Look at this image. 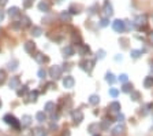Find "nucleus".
Instances as JSON below:
<instances>
[{
  "instance_id": "nucleus-1",
  "label": "nucleus",
  "mask_w": 153,
  "mask_h": 136,
  "mask_svg": "<svg viewBox=\"0 0 153 136\" xmlns=\"http://www.w3.org/2000/svg\"><path fill=\"white\" fill-rule=\"evenodd\" d=\"M3 120H4V122H6V124L11 125V127H14L15 129L21 128V121H18L15 117H14V116H11V114H6Z\"/></svg>"
},
{
  "instance_id": "nucleus-2",
  "label": "nucleus",
  "mask_w": 153,
  "mask_h": 136,
  "mask_svg": "<svg viewBox=\"0 0 153 136\" xmlns=\"http://www.w3.org/2000/svg\"><path fill=\"white\" fill-rule=\"evenodd\" d=\"M112 28H114L115 32L123 33V32H124V29H126V22L122 21V19H116V21L112 22Z\"/></svg>"
},
{
  "instance_id": "nucleus-3",
  "label": "nucleus",
  "mask_w": 153,
  "mask_h": 136,
  "mask_svg": "<svg viewBox=\"0 0 153 136\" xmlns=\"http://www.w3.org/2000/svg\"><path fill=\"white\" fill-rule=\"evenodd\" d=\"M49 77H52L54 80H58V79H60L61 77V67L60 66H52L51 69H49Z\"/></svg>"
},
{
  "instance_id": "nucleus-4",
  "label": "nucleus",
  "mask_w": 153,
  "mask_h": 136,
  "mask_svg": "<svg viewBox=\"0 0 153 136\" xmlns=\"http://www.w3.org/2000/svg\"><path fill=\"white\" fill-rule=\"evenodd\" d=\"M94 59H92V61H88V59H84V61H81V67L84 69L85 72H88V73H90L92 72V69H93V66H94Z\"/></svg>"
},
{
  "instance_id": "nucleus-5",
  "label": "nucleus",
  "mask_w": 153,
  "mask_h": 136,
  "mask_svg": "<svg viewBox=\"0 0 153 136\" xmlns=\"http://www.w3.org/2000/svg\"><path fill=\"white\" fill-rule=\"evenodd\" d=\"M71 117H73V121L78 125L84 121V113H82V110H74L71 113Z\"/></svg>"
},
{
  "instance_id": "nucleus-6",
  "label": "nucleus",
  "mask_w": 153,
  "mask_h": 136,
  "mask_svg": "<svg viewBox=\"0 0 153 136\" xmlns=\"http://www.w3.org/2000/svg\"><path fill=\"white\" fill-rule=\"evenodd\" d=\"M124 133H126V128L123 124H119L112 128V136H124Z\"/></svg>"
},
{
  "instance_id": "nucleus-7",
  "label": "nucleus",
  "mask_w": 153,
  "mask_h": 136,
  "mask_svg": "<svg viewBox=\"0 0 153 136\" xmlns=\"http://www.w3.org/2000/svg\"><path fill=\"white\" fill-rule=\"evenodd\" d=\"M61 83H63V87H64V88L71 89L74 87V84H75V80H74V77H71V76H66Z\"/></svg>"
},
{
  "instance_id": "nucleus-8",
  "label": "nucleus",
  "mask_w": 153,
  "mask_h": 136,
  "mask_svg": "<svg viewBox=\"0 0 153 136\" xmlns=\"http://www.w3.org/2000/svg\"><path fill=\"white\" fill-rule=\"evenodd\" d=\"M135 25H137L138 28H144L145 29L146 25H148V18H146V15H138L137 18H135Z\"/></svg>"
},
{
  "instance_id": "nucleus-9",
  "label": "nucleus",
  "mask_w": 153,
  "mask_h": 136,
  "mask_svg": "<svg viewBox=\"0 0 153 136\" xmlns=\"http://www.w3.org/2000/svg\"><path fill=\"white\" fill-rule=\"evenodd\" d=\"M8 87L11 89H18L21 87V80H19V77H11V80L8 83Z\"/></svg>"
},
{
  "instance_id": "nucleus-10",
  "label": "nucleus",
  "mask_w": 153,
  "mask_h": 136,
  "mask_svg": "<svg viewBox=\"0 0 153 136\" xmlns=\"http://www.w3.org/2000/svg\"><path fill=\"white\" fill-rule=\"evenodd\" d=\"M23 48H25V51H26L27 54H33V52L36 51V43H34V41H26L25 46H23Z\"/></svg>"
},
{
  "instance_id": "nucleus-11",
  "label": "nucleus",
  "mask_w": 153,
  "mask_h": 136,
  "mask_svg": "<svg viewBox=\"0 0 153 136\" xmlns=\"http://www.w3.org/2000/svg\"><path fill=\"white\" fill-rule=\"evenodd\" d=\"M104 13L107 17H111L114 14V8H112V4L109 3V0H105L104 1Z\"/></svg>"
},
{
  "instance_id": "nucleus-12",
  "label": "nucleus",
  "mask_w": 153,
  "mask_h": 136,
  "mask_svg": "<svg viewBox=\"0 0 153 136\" xmlns=\"http://www.w3.org/2000/svg\"><path fill=\"white\" fill-rule=\"evenodd\" d=\"M78 52H79V55H88L89 52H90V47L88 46V44H79V48H78Z\"/></svg>"
},
{
  "instance_id": "nucleus-13",
  "label": "nucleus",
  "mask_w": 153,
  "mask_h": 136,
  "mask_svg": "<svg viewBox=\"0 0 153 136\" xmlns=\"http://www.w3.org/2000/svg\"><path fill=\"white\" fill-rule=\"evenodd\" d=\"M109 110H111V113H114V114L119 113L120 112V103H119V102H112V103H109Z\"/></svg>"
},
{
  "instance_id": "nucleus-14",
  "label": "nucleus",
  "mask_w": 153,
  "mask_h": 136,
  "mask_svg": "<svg viewBox=\"0 0 153 136\" xmlns=\"http://www.w3.org/2000/svg\"><path fill=\"white\" fill-rule=\"evenodd\" d=\"M74 55V48L71 47V46H67V47L63 48V56H73Z\"/></svg>"
},
{
  "instance_id": "nucleus-15",
  "label": "nucleus",
  "mask_w": 153,
  "mask_h": 136,
  "mask_svg": "<svg viewBox=\"0 0 153 136\" xmlns=\"http://www.w3.org/2000/svg\"><path fill=\"white\" fill-rule=\"evenodd\" d=\"M49 8L51 7H49V4H48L46 1H40V3H38V10L42 11V13H48Z\"/></svg>"
},
{
  "instance_id": "nucleus-16",
  "label": "nucleus",
  "mask_w": 153,
  "mask_h": 136,
  "mask_svg": "<svg viewBox=\"0 0 153 136\" xmlns=\"http://www.w3.org/2000/svg\"><path fill=\"white\" fill-rule=\"evenodd\" d=\"M8 15L12 17V18H16V17L21 15V13H19V8L18 7H11L8 10Z\"/></svg>"
},
{
  "instance_id": "nucleus-17",
  "label": "nucleus",
  "mask_w": 153,
  "mask_h": 136,
  "mask_svg": "<svg viewBox=\"0 0 153 136\" xmlns=\"http://www.w3.org/2000/svg\"><path fill=\"white\" fill-rule=\"evenodd\" d=\"M34 59L37 61L38 63H44V62H48V61H49L48 56H44L42 54H40V52H38L37 55H34Z\"/></svg>"
},
{
  "instance_id": "nucleus-18",
  "label": "nucleus",
  "mask_w": 153,
  "mask_h": 136,
  "mask_svg": "<svg viewBox=\"0 0 153 136\" xmlns=\"http://www.w3.org/2000/svg\"><path fill=\"white\" fill-rule=\"evenodd\" d=\"M31 124V117L30 116H23L22 120H21V125L22 127H29Z\"/></svg>"
},
{
  "instance_id": "nucleus-19",
  "label": "nucleus",
  "mask_w": 153,
  "mask_h": 136,
  "mask_svg": "<svg viewBox=\"0 0 153 136\" xmlns=\"http://www.w3.org/2000/svg\"><path fill=\"white\" fill-rule=\"evenodd\" d=\"M144 87H145V88H152L153 87V77L152 76L145 77V80H144Z\"/></svg>"
},
{
  "instance_id": "nucleus-20",
  "label": "nucleus",
  "mask_w": 153,
  "mask_h": 136,
  "mask_svg": "<svg viewBox=\"0 0 153 136\" xmlns=\"http://www.w3.org/2000/svg\"><path fill=\"white\" fill-rule=\"evenodd\" d=\"M21 26H22V28H27V26H30V19H29V17L22 15V18H21Z\"/></svg>"
},
{
  "instance_id": "nucleus-21",
  "label": "nucleus",
  "mask_w": 153,
  "mask_h": 136,
  "mask_svg": "<svg viewBox=\"0 0 153 136\" xmlns=\"http://www.w3.org/2000/svg\"><path fill=\"white\" fill-rule=\"evenodd\" d=\"M100 102V96L99 95H90L89 96V103L93 104V106H96V104H99Z\"/></svg>"
},
{
  "instance_id": "nucleus-22",
  "label": "nucleus",
  "mask_w": 153,
  "mask_h": 136,
  "mask_svg": "<svg viewBox=\"0 0 153 136\" xmlns=\"http://www.w3.org/2000/svg\"><path fill=\"white\" fill-rule=\"evenodd\" d=\"M60 19L63 21V22H66V21L69 22L70 19H71V14H70L69 11H63V13L60 14Z\"/></svg>"
},
{
  "instance_id": "nucleus-23",
  "label": "nucleus",
  "mask_w": 153,
  "mask_h": 136,
  "mask_svg": "<svg viewBox=\"0 0 153 136\" xmlns=\"http://www.w3.org/2000/svg\"><path fill=\"white\" fill-rule=\"evenodd\" d=\"M44 110H45L46 113H54V110H55V103H54V102H48V103H45V107H44Z\"/></svg>"
},
{
  "instance_id": "nucleus-24",
  "label": "nucleus",
  "mask_w": 153,
  "mask_h": 136,
  "mask_svg": "<svg viewBox=\"0 0 153 136\" xmlns=\"http://www.w3.org/2000/svg\"><path fill=\"white\" fill-rule=\"evenodd\" d=\"M41 33H42L41 28H38V26H33V28H31V34H33L34 37H38V36H41Z\"/></svg>"
},
{
  "instance_id": "nucleus-25",
  "label": "nucleus",
  "mask_w": 153,
  "mask_h": 136,
  "mask_svg": "<svg viewBox=\"0 0 153 136\" xmlns=\"http://www.w3.org/2000/svg\"><path fill=\"white\" fill-rule=\"evenodd\" d=\"M18 65H19V62H18L16 59H12V61L8 63V69L14 72V70H16V69H18Z\"/></svg>"
},
{
  "instance_id": "nucleus-26",
  "label": "nucleus",
  "mask_w": 153,
  "mask_h": 136,
  "mask_svg": "<svg viewBox=\"0 0 153 136\" xmlns=\"http://www.w3.org/2000/svg\"><path fill=\"white\" fill-rule=\"evenodd\" d=\"M37 98H38V92L37 91H33V92H30L29 94V99H27V102H36L37 100Z\"/></svg>"
},
{
  "instance_id": "nucleus-27",
  "label": "nucleus",
  "mask_w": 153,
  "mask_h": 136,
  "mask_svg": "<svg viewBox=\"0 0 153 136\" xmlns=\"http://www.w3.org/2000/svg\"><path fill=\"white\" fill-rule=\"evenodd\" d=\"M36 118H37L38 122H44V121L46 120V116L44 112H38L37 114H36Z\"/></svg>"
},
{
  "instance_id": "nucleus-28",
  "label": "nucleus",
  "mask_w": 153,
  "mask_h": 136,
  "mask_svg": "<svg viewBox=\"0 0 153 136\" xmlns=\"http://www.w3.org/2000/svg\"><path fill=\"white\" fill-rule=\"evenodd\" d=\"M27 91H29L27 87H26V85H22V87H19V88H18V92H16V94H18V96H23V95H26V94H27Z\"/></svg>"
},
{
  "instance_id": "nucleus-29",
  "label": "nucleus",
  "mask_w": 153,
  "mask_h": 136,
  "mask_svg": "<svg viewBox=\"0 0 153 136\" xmlns=\"http://www.w3.org/2000/svg\"><path fill=\"white\" fill-rule=\"evenodd\" d=\"M105 81L109 83V84H114L115 81H116V79H115V76L112 73H107V74H105Z\"/></svg>"
},
{
  "instance_id": "nucleus-30",
  "label": "nucleus",
  "mask_w": 153,
  "mask_h": 136,
  "mask_svg": "<svg viewBox=\"0 0 153 136\" xmlns=\"http://www.w3.org/2000/svg\"><path fill=\"white\" fill-rule=\"evenodd\" d=\"M122 91L123 92H131L133 91V84H130V83H124L122 87Z\"/></svg>"
},
{
  "instance_id": "nucleus-31",
  "label": "nucleus",
  "mask_w": 153,
  "mask_h": 136,
  "mask_svg": "<svg viewBox=\"0 0 153 136\" xmlns=\"http://www.w3.org/2000/svg\"><path fill=\"white\" fill-rule=\"evenodd\" d=\"M109 125H111V121L109 120H104L101 124H100V129H103V131H107L109 128Z\"/></svg>"
},
{
  "instance_id": "nucleus-32",
  "label": "nucleus",
  "mask_w": 153,
  "mask_h": 136,
  "mask_svg": "<svg viewBox=\"0 0 153 136\" xmlns=\"http://www.w3.org/2000/svg\"><path fill=\"white\" fill-rule=\"evenodd\" d=\"M96 129H100V125L99 124H92V125H89V132H92L93 135H96L99 131H96Z\"/></svg>"
},
{
  "instance_id": "nucleus-33",
  "label": "nucleus",
  "mask_w": 153,
  "mask_h": 136,
  "mask_svg": "<svg viewBox=\"0 0 153 136\" xmlns=\"http://www.w3.org/2000/svg\"><path fill=\"white\" fill-rule=\"evenodd\" d=\"M141 54H142V51H139V50H131V58H134V59H138Z\"/></svg>"
},
{
  "instance_id": "nucleus-34",
  "label": "nucleus",
  "mask_w": 153,
  "mask_h": 136,
  "mask_svg": "<svg viewBox=\"0 0 153 136\" xmlns=\"http://www.w3.org/2000/svg\"><path fill=\"white\" fill-rule=\"evenodd\" d=\"M22 3L25 8H30L33 6V3H34V0H22Z\"/></svg>"
},
{
  "instance_id": "nucleus-35",
  "label": "nucleus",
  "mask_w": 153,
  "mask_h": 136,
  "mask_svg": "<svg viewBox=\"0 0 153 136\" xmlns=\"http://www.w3.org/2000/svg\"><path fill=\"white\" fill-rule=\"evenodd\" d=\"M139 99V92L138 91H131V100H138Z\"/></svg>"
},
{
  "instance_id": "nucleus-36",
  "label": "nucleus",
  "mask_w": 153,
  "mask_h": 136,
  "mask_svg": "<svg viewBox=\"0 0 153 136\" xmlns=\"http://www.w3.org/2000/svg\"><path fill=\"white\" fill-rule=\"evenodd\" d=\"M127 80H129V76H127V74H124V73H123V74L119 76V81L123 83V84H124V83H127Z\"/></svg>"
},
{
  "instance_id": "nucleus-37",
  "label": "nucleus",
  "mask_w": 153,
  "mask_h": 136,
  "mask_svg": "<svg viewBox=\"0 0 153 136\" xmlns=\"http://www.w3.org/2000/svg\"><path fill=\"white\" fill-rule=\"evenodd\" d=\"M78 10H79V8L76 7L75 4H73V6H71V7H70V14H78V13H79V11H78Z\"/></svg>"
},
{
  "instance_id": "nucleus-38",
  "label": "nucleus",
  "mask_w": 153,
  "mask_h": 136,
  "mask_svg": "<svg viewBox=\"0 0 153 136\" xmlns=\"http://www.w3.org/2000/svg\"><path fill=\"white\" fill-rule=\"evenodd\" d=\"M108 25H109V19H108V18H103V19L100 21V26H103V28H105Z\"/></svg>"
},
{
  "instance_id": "nucleus-39",
  "label": "nucleus",
  "mask_w": 153,
  "mask_h": 136,
  "mask_svg": "<svg viewBox=\"0 0 153 136\" xmlns=\"http://www.w3.org/2000/svg\"><path fill=\"white\" fill-rule=\"evenodd\" d=\"M36 135L37 136H46V132L42 128H37L36 129Z\"/></svg>"
},
{
  "instance_id": "nucleus-40",
  "label": "nucleus",
  "mask_w": 153,
  "mask_h": 136,
  "mask_svg": "<svg viewBox=\"0 0 153 136\" xmlns=\"http://www.w3.org/2000/svg\"><path fill=\"white\" fill-rule=\"evenodd\" d=\"M109 95L112 96V98H116V96L119 95V91H118L116 88H111L109 89Z\"/></svg>"
},
{
  "instance_id": "nucleus-41",
  "label": "nucleus",
  "mask_w": 153,
  "mask_h": 136,
  "mask_svg": "<svg viewBox=\"0 0 153 136\" xmlns=\"http://www.w3.org/2000/svg\"><path fill=\"white\" fill-rule=\"evenodd\" d=\"M6 81V72L4 70H0V85Z\"/></svg>"
},
{
  "instance_id": "nucleus-42",
  "label": "nucleus",
  "mask_w": 153,
  "mask_h": 136,
  "mask_svg": "<svg viewBox=\"0 0 153 136\" xmlns=\"http://www.w3.org/2000/svg\"><path fill=\"white\" fill-rule=\"evenodd\" d=\"M38 77H40V79H45L46 77L45 69H40V70H38Z\"/></svg>"
},
{
  "instance_id": "nucleus-43",
  "label": "nucleus",
  "mask_w": 153,
  "mask_h": 136,
  "mask_svg": "<svg viewBox=\"0 0 153 136\" xmlns=\"http://www.w3.org/2000/svg\"><path fill=\"white\" fill-rule=\"evenodd\" d=\"M104 56H105V51L104 50H100L99 52H97V58L99 59H104Z\"/></svg>"
},
{
  "instance_id": "nucleus-44",
  "label": "nucleus",
  "mask_w": 153,
  "mask_h": 136,
  "mask_svg": "<svg viewBox=\"0 0 153 136\" xmlns=\"http://www.w3.org/2000/svg\"><path fill=\"white\" fill-rule=\"evenodd\" d=\"M12 28H14V29H19V28H22V26H21V22H19V24H18V21L12 22Z\"/></svg>"
},
{
  "instance_id": "nucleus-45",
  "label": "nucleus",
  "mask_w": 153,
  "mask_h": 136,
  "mask_svg": "<svg viewBox=\"0 0 153 136\" xmlns=\"http://www.w3.org/2000/svg\"><path fill=\"white\" fill-rule=\"evenodd\" d=\"M8 3V0H0V7H3V6H6Z\"/></svg>"
},
{
  "instance_id": "nucleus-46",
  "label": "nucleus",
  "mask_w": 153,
  "mask_h": 136,
  "mask_svg": "<svg viewBox=\"0 0 153 136\" xmlns=\"http://www.w3.org/2000/svg\"><path fill=\"white\" fill-rule=\"evenodd\" d=\"M3 19H4V11L0 10V21H3Z\"/></svg>"
},
{
  "instance_id": "nucleus-47",
  "label": "nucleus",
  "mask_w": 153,
  "mask_h": 136,
  "mask_svg": "<svg viewBox=\"0 0 153 136\" xmlns=\"http://www.w3.org/2000/svg\"><path fill=\"white\" fill-rule=\"evenodd\" d=\"M122 59H123V56H122V55H120V56L118 55L116 58H115V61H118V62H119V61H122Z\"/></svg>"
},
{
  "instance_id": "nucleus-48",
  "label": "nucleus",
  "mask_w": 153,
  "mask_h": 136,
  "mask_svg": "<svg viewBox=\"0 0 153 136\" xmlns=\"http://www.w3.org/2000/svg\"><path fill=\"white\" fill-rule=\"evenodd\" d=\"M123 118H124V117H123V114H120V116H118V121H123Z\"/></svg>"
},
{
  "instance_id": "nucleus-49",
  "label": "nucleus",
  "mask_w": 153,
  "mask_h": 136,
  "mask_svg": "<svg viewBox=\"0 0 153 136\" xmlns=\"http://www.w3.org/2000/svg\"><path fill=\"white\" fill-rule=\"evenodd\" d=\"M61 136H70V132L69 131H64V132H63V135Z\"/></svg>"
},
{
  "instance_id": "nucleus-50",
  "label": "nucleus",
  "mask_w": 153,
  "mask_h": 136,
  "mask_svg": "<svg viewBox=\"0 0 153 136\" xmlns=\"http://www.w3.org/2000/svg\"><path fill=\"white\" fill-rule=\"evenodd\" d=\"M150 41H152V44H153V32L150 33Z\"/></svg>"
},
{
  "instance_id": "nucleus-51",
  "label": "nucleus",
  "mask_w": 153,
  "mask_h": 136,
  "mask_svg": "<svg viewBox=\"0 0 153 136\" xmlns=\"http://www.w3.org/2000/svg\"><path fill=\"white\" fill-rule=\"evenodd\" d=\"M0 107H1V100H0Z\"/></svg>"
}]
</instances>
